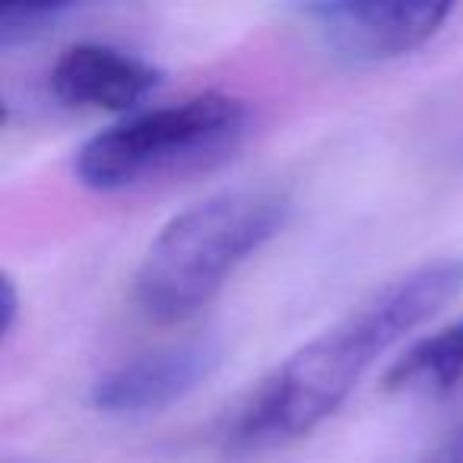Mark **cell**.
Wrapping results in <instances>:
<instances>
[{
	"label": "cell",
	"instance_id": "obj_4",
	"mask_svg": "<svg viewBox=\"0 0 463 463\" xmlns=\"http://www.w3.org/2000/svg\"><path fill=\"white\" fill-rule=\"evenodd\" d=\"M324 48L349 64H378L412 48L425 45L444 26L454 7L450 4H359V0H330V4H308L302 10Z\"/></svg>",
	"mask_w": 463,
	"mask_h": 463
},
{
	"label": "cell",
	"instance_id": "obj_10",
	"mask_svg": "<svg viewBox=\"0 0 463 463\" xmlns=\"http://www.w3.org/2000/svg\"><path fill=\"white\" fill-rule=\"evenodd\" d=\"M4 298H0V308H4V321H0V330H4V336L14 330L16 324V305H20V298H16V289H14V279L4 277Z\"/></svg>",
	"mask_w": 463,
	"mask_h": 463
},
{
	"label": "cell",
	"instance_id": "obj_9",
	"mask_svg": "<svg viewBox=\"0 0 463 463\" xmlns=\"http://www.w3.org/2000/svg\"><path fill=\"white\" fill-rule=\"evenodd\" d=\"M422 463H463V422L457 425Z\"/></svg>",
	"mask_w": 463,
	"mask_h": 463
},
{
	"label": "cell",
	"instance_id": "obj_5",
	"mask_svg": "<svg viewBox=\"0 0 463 463\" xmlns=\"http://www.w3.org/2000/svg\"><path fill=\"white\" fill-rule=\"evenodd\" d=\"M219 362L222 349L213 340H187L153 349L99 374L92 381L90 403L109 416H143L165 410L206 384Z\"/></svg>",
	"mask_w": 463,
	"mask_h": 463
},
{
	"label": "cell",
	"instance_id": "obj_8",
	"mask_svg": "<svg viewBox=\"0 0 463 463\" xmlns=\"http://www.w3.org/2000/svg\"><path fill=\"white\" fill-rule=\"evenodd\" d=\"M73 4H14L0 10V48H14L20 42H33L58 26L61 16H67Z\"/></svg>",
	"mask_w": 463,
	"mask_h": 463
},
{
	"label": "cell",
	"instance_id": "obj_3",
	"mask_svg": "<svg viewBox=\"0 0 463 463\" xmlns=\"http://www.w3.org/2000/svg\"><path fill=\"white\" fill-rule=\"evenodd\" d=\"M251 109L225 92H203L178 105L149 109L77 149L73 172L92 191H124L175 172L222 162L248 137Z\"/></svg>",
	"mask_w": 463,
	"mask_h": 463
},
{
	"label": "cell",
	"instance_id": "obj_6",
	"mask_svg": "<svg viewBox=\"0 0 463 463\" xmlns=\"http://www.w3.org/2000/svg\"><path fill=\"white\" fill-rule=\"evenodd\" d=\"M162 83L153 64L115 45L80 42L71 45L52 67V96L67 109L130 111Z\"/></svg>",
	"mask_w": 463,
	"mask_h": 463
},
{
	"label": "cell",
	"instance_id": "obj_7",
	"mask_svg": "<svg viewBox=\"0 0 463 463\" xmlns=\"http://www.w3.org/2000/svg\"><path fill=\"white\" fill-rule=\"evenodd\" d=\"M463 378V321L448 324L438 334L419 340L406 355H400L387 372L384 384L391 391L438 393Z\"/></svg>",
	"mask_w": 463,
	"mask_h": 463
},
{
	"label": "cell",
	"instance_id": "obj_1",
	"mask_svg": "<svg viewBox=\"0 0 463 463\" xmlns=\"http://www.w3.org/2000/svg\"><path fill=\"white\" fill-rule=\"evenodd\" d=\"M463 292V260L435 258L374 289L343 321L305 343L264 378L232 419L225 444L239 454L283 448L343 406L365 372Z\"/></svg>",
	"mask_w": 463,
	"mask_h": 463
},
{
	"label": "cell",
	"instance_id": "obj_2",
	"mask_svg": "<svg viewBox=\"0 0 463 463\" xmlns=\"http://www.w3.org/2000/svg\"><path fill=\"white\" fill-rule=\"evenodd\" d=\"M286 216L289 197L273 187H232L187 206L156 235L137 270L140 311L156 324L194 317L283 229Z\"/></svg>",
	"mask_w": 463,
	"mask_h": 463
}]
</instances>
